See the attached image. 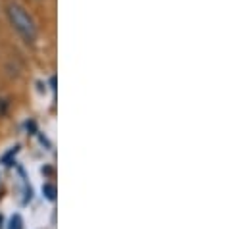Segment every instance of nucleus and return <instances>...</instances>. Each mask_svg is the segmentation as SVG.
<instances>
[{
    "label": "nucleus",
    "mask_w": 248,
    "mask_h": 229,
    "mask_svg": "<svg viewBox=\"0 0 248 229\" xmlns=\"http://www.w3.org/2000/svg\"><path fill=\"white\" fill-rule=\"evenodd\" d=\"M21 228H23L21 218H19V216H14V218H12V222H10V229H21Z\"/></svg>",
    "instance_id": "3"
},
{
    "label": "nucleus",
    "mask_w": 248,
    "mask_h": 229,
    "mask_svg": "<svg viewBox=\"0 0 248 229\" xmlns=\"http://www.w3.org/2000/svg\"><path fill=\"white\" fill-rule=\"evenodd\" d=\"M6 16H8V21L10 25L19 33V37L25 41V43H35L37 41V23L35 19L31 17V14L17 2H10L6 6Z\"/></svg>",
    "instance_id": "1"
},
{
    "label": "nucleus",
    "mask_w": 248,
    "mask_h": 229,
    "mask_svg": "<svg viewBox=\"0 0 248 229\" xmlns=\"http://www.w3.org/2000/svg\"><path fill=\"white\" fill-rule=\"evenodd\" d=\"M43 193H45V196H46L48 200H54V198H56V187H54V185H45V187H43Z\"/></svg>",
    "instance_id": "2"
}]
</instances>
